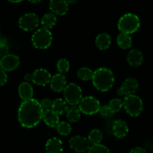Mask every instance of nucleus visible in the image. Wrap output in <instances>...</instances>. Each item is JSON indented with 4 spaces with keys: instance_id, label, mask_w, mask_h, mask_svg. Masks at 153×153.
I'll return each mask as SVG.
<instances>
[{
    "instance_id": "obj_1",
    "label": "nucleus",
    "mask_w": 153,
    "mask_h": 153,
    "mask_svg": "<svg viewBox=\"0 0 153 153\" xmlns=\"http://www.w3.org/2000/svg\"><path fill=\"white\" fill-rule=\"evenodd\" d=\"M44 109L37 100L23 101L18 109V120L22 127L31 128L38 125L43 117Z\"/></svg>"
},
{
    "instance_id": "obj_2",
    "label": "nucleus",
    "mask_w": 153,
    "mask_h": 153,
    "mask_svg": "<svg viewBox=\"0 0 153 153\" xmlns=\"http://www.w3.org/2000/svg\"><path fill=\"white\" fill-rule=\"evenodd\" d=\"M92 80L93 85L98 91L106 92L112 87L115 78L110 70L105 67H100L94 72Z\"/></svg>"
},
{
    "instance_id": "obj_3",
    "label": "nucleus",
    "mask_w": 153,
    "mask_h": 153,
    "mask_svg": "<svg viewBox=\"0 0 153 153\" xmlns=\"http://www.w3.org/2000/svg\"><path fill=\"white\" fill-rule=\"evenodd\" d=\"M140 22L139 17L131 13L124 14L118 22V28L120 32L128 35L136 32L140 28Z\"/></svg>"
},
{
    "instance_id": "obj_4",
    "label": "nucleus",
    "mask_w": 153,
    "mask_h": 153,
    "mask_svg": "<svg viewBox=\"0 0 153 153\" xmlns=\"http://www.w3.org/2000/svg\"><path fill=\"white\" fill-rule=\"evenodd\" d=\"M52 41V35L49 29L40 28L34 31L32 36L33 46L39 49H45L50 47Z\"/></svg>"
},
{
    "instance_id": "obj_5",
    "label": "nucleus",
    "mask_w": 153,
    "mask_h": 153,
    "mask_svg": "<svg viewBox=\"0 0 153 153\" xmlns=\"http://www.w3.org/2000/svg\"><path fill=\"white\" fill-rule=\"evenodd\" d=\"M123 108L131 117H137L141 114L143 108L142 101L138 96L132 94L124 97Z\"/></svg>"
},
{
    "instance_id": "obj_6",
    "label": "nucleus",
    "mask_w": 153,
    "mask_h": 153,
    "mask_svg": "<svg viewBox=\"0 0 153 153\" xmlns=\"http://www.w3.org/2000/svg\"><path fill=\"white\" fill-rule=\"evenodd\" d=\"M63 94L66 102L71 106L79 104L82 98V90L80 86L74 83H70L66 85Z\"/></svg>"
},
{
    "instance_id": "obj_7",
    "label": "nucleus",
    "mask_w": 153,
    "mask_h": 153,
    "mask_svg": "<svg viewBox=\"0 0 153 153\" xmlns=\"http://www.w3.org/2000/svg\"><path fill=\"white\" fill-rule=\"evenodd\" d=\"M79 109L81 113L86 115H92L98 113L100 108V102L93 97H86L82 98L79 103Z\"/></svg>"
},
{
    "instance_id": "obj_8",
    "label": "nucleus",
    "mask_w": 153,
    "mask_h": 153,
    "mask_svg": "<svg viewBox=\"0 0 153 153\" xmlns=\"http://www.w3.org/2000/svg\"><path fill=\"white\" fill-rule=\"evenodd\" d=\"M39 25V18L34 13H28L21 16L19 19V26L26 31H32Z\"/></svg>"
},
{
    "instance_id": "obj_9",
    "label": "nucleus",
    "mask_w": 153,
    "mask_h": 153,
    "mask_svg": "<svg viewBox=\"0 0 153 153\" xmlns=\"http://www.w3.org/2000/svg\"><path fill=\"white\" fill-rule=\"evenodd\" d=\"M69 145L70 149L78 153L86 152L90 147V143L88 142V139L80 135H76L71 137L69 140Z\"/></svg>"
},
{
    "instance_id": "obj_10",
    "label": "nucleus",
    "mask_w": 153,
    "mask_h": 153,
    "mask_svg": "<svg viewBox=\"0 0 153 153\" xmlns=\"http://www.w3.org/2000/svg\"><path fill=\"white\" fill-rule=\"evenodd\" d=\"M138 88H139L138 81L134 78H128L122 82L119 89L117 91V94L121 96L124 95L125 97L132 95L136 92Z\"/></svg>"
},
{
    "instance_id": "obj_11",
    "label": "nucleus",
    "mask_w": 153,
    "mask_h": 153,
    "mask_svg": "<svg viewBox=\"0 0 153 153\" xmlns=\"http://www.w3.org/2000/svg\"><path fill=\"white\" fill-rule=\"evenodd\" d=\"M20 65V58L14 54H8L0 60V68L4 72L14 70Z\"/></svg>"
},
{
    "instance_id": "obj_12",
    "label": "nucleus",
    "mask_w": 153,
    "mask_h": 153,
    "mask_svg": "<svg viewBox=\"0 0 153 153\" xmlns=\"http://www.w3.org/2000/svg\"><path fill=\"white\" fill-rule=\"evenodd\" d=\"M32 82L39 86H45L50 84V79L52 78L50 73L45 69H38L32 73Z\"/></svg>"
},
{
    "instance_id": "obj_13",
    "label": "nucleus",
    "mask_w": 153,
    "mask_h": 153,
    "mask_svg": "<svg viewBox=\"0 0 153 153\" xmlns=\"http://www.w3.org/2000/svg\"><path fill=\"white\" fill-rule=\"evenodd\" d=\"M50 88L55 92H61L64 91L67 85V80L65 76L61 73H57L52 76L50 82Z\"/></svg>"
},
{
    "instance_id": "obj_14",
    "label": "nucleus",
    "mask_w": 153,
    "mask_h": 153,
    "mask_svg": "<svg viewBox=\"0 0 153 153\" xmlns=\"http://www.w3.org/2000/svg\"><path fill=\"white\" fill-rule=\"evenodd\" d=\"M49 7L52 13L59 16L66 14L68 10V4L64 0H50Z\"/></svg>"
},
{
    "instance_id": "obj_15",
    "label": "nucleus",
    "mask_w": 153,
    "mask_h": 153,
    "mask_svg": "<svg viewBox=\"0 0 153 153\" xmlns=\"http://www.w3.org/2000/svg\"><path fill=\"white\" fill-rule=\"evenodd\" d=\"M112 132L117 138H124L128 133V127L124 120H117L112 124Z\"/></svg>"
},
{
    "instance_id": "obj_16",
    "label": "nucleus",
    "mask_w": 153,
    "mask_h": 153,
    "mask_svg": "<svg viewBox=\"0 0 153 153\" xmlns=\"http://www.w3.org/2000/svg\"><path fill=\"white\" fill-rule=\"evenodd\" d=\"M42 119H43L45 124L50 128H56L57 125L59 123L58 114L56 113L55 111H53L52 109L44 111Z\"/></svg>"
},
{
    "instance_id": "obj_17",
    "label": "nucleus",
    "mask_w": 153,
    "mask_h": 153,
    "mask_svg": "<svg viewBox=\"0 0 153 153\" xmlns=\"http://www.w3.org/2000/svg\"><path fill=\"white\" fill-rule=\"evenodd\" d=\"M127 61L129 65L131 67H140L143 61V56H142V52L137 49H132L128 54Z\"/></svg>"
},
{
    "instance_id": "obj_18",
    "label": "nucleus",
    "mask_w": 153,
    "mask_h": 153,
    "mask_svg": "<svg viewBox=\"0 0 153 153\" xmlns=\"http://www.w3.org/2000/svg\"><path fill=\"white\" fill-rule=\"evenodd\" d=\"M18 93L23 101H27L32 99L33 88L29 82H22L18 88Z\"/></svg>"
},
{
    "instance_id": "obj_19",
    "label": "nucleus",
    "mask_w": 153,
    "mask_h": 153,
    "mask_svg": "<svg viewBox=\"0 0 153 153\" xmlns=\"http://www.w3.org/2000/svg\"><path fill=\"white\" fill-rule=\"evenodd\" d=\"M63 151L62 143L60 139L52 137L46 143V153H62Z\"/></svg>"
},
{
    "instance_id": "obj_20",
    "label": "nucleus",
    "mask_w": 153,
    "mask_h": 153,
    "mask_svg": "<svg viewBox=\"0 0 153 153\" xmlns=\"http://www.w3.org/2000/svg\"><path fill=\"white\" fill-rule=\"evenodd\" d=\"M111 44L110 36L106 33H101L98 34L95 39V45L98 49L105 50L108 49Z\"/></svg>"
},
{
    "instance_id": "obj_21",
    "label": "nucleus",
    "mask_w": 153,
    "mask_h": 153,
    "mask_svg": "<svg viewBox=\"0 0 153 153\" xmlns=\"http://www.w3.org/2000/svg\"><path fill=\"white\" fill-rule=\"evenodd\" d=\"M51 109L56 114H58V115H60L66 113V111L68 109V103L66 102L65 100L58 98L56 99L55 100L52 101V105Z\"/></svg>"
},
{
    "instance_id": "obj_22",
    "label": "nucleus",
    "mask_w": 153,
    "mask_h": 153,
    "mask_svg": "<svg viewBox=\"0 0 153 153\" xmlns=\"http://www.w3.org/2000/svg\"><path fill=\"white\" fill-rule=\"evenodd\" d=\"M57 18L56 15L52 13H46L41 18L40 23L43 28H46V29H50L54 25L56 24Z\"/></svg>"
},
{
    "instance_id": "obj_23",
    "label": "nucleus",
    "mask_w": 153,
    "mask_h": 153,
    "mask_svg": "<svg viewBox=\"0 0 153 153\" xmlns=\"http://www.w3.org/2000/svg\"><path fill=\"white\" fill-rule=\"evenodd\" d=\"M117 44L121 49H127L131 46L132 45V38L128 34H122L120 33L118 35L116 39Z\"/></svg>"
},
{
    "instance_id": "obj_24",
    "label": "nucleus",
    "mask_w": 153,
    "mask_h": 153,
    "mask_svg": "<svg viewBox=\"0 0 153 153\" xmlns=\"http://www.w3.org/2000/svg\"><path fill=\"white\" fill-rule=\"evenodd\" d=\"M80 113L79 108L76 107V105L70 106L66 111V117H67L68 120L70 123H76L80 118Z\"/></svg>"
},
{
    "instance_id": "obj_25",
    "label": "nucleus",
    "mask_w": 153,
    "mask_h": 153,
    "mask_svg": "<svg viewBox=\"0 0 153 153\" xmlns=\"http://www.w3.org/2000/svg\"><path fill=\"white\" fill-rule=\"evenodd\" d=\"M102 138H103V134L99 129L92 130L87 137L91 145L99 144L102 140Z\"/></svg>"
},
{
    "instance_id": "obj_26",
    "label": "nucleus",
    "mask_w": 153,
    "mask_h": 153,
    "mask_svg": "<svg viewBox=\"0 0 153 153\" xmlns=\"http://www.w3.org/2000/svg\"><path fill=\"white\" fill-rule=\"evenodd\" d=\"M94 72L88 67H81L77 71V76L82 81L92 80Z\"/></svg>"
},
{
    "instance_id": "obj_27",
    "label": "nucleus",
    "mask_w": 153,
    "mask_h": 153,
    "mask_svg": "<svg viewBox=\"0 0 153 153\" xmlns=\"http://www.w3.org/2000/svg\"><path fill=\"white\" fill-rule=\"evenodd\" d=\"M57 132L62 136H67L71 132L72 128L69 123L66 122H59L56 126Z\"/></svg>"
},
{
    "instance_id": "obj_28",
    "label": "nucleus",
    "mask_w": 153,
    "mask_h": 153,
    "mask_svg": "<svg viewBox=\"0 0 153 153\" xmlns=\"http://www.w3.org/2000/svg\"><path fill=\"white\" fill-rule=\"evenodd\" d=\"M107 105L112 113H117L121 110L122 108H123V101H122L120 99H113L110 101Z\"/></svg>"
},
{
    "instance_id": "obj_29",
    "label": "nucleus",
    "mask_w": 153,
    "mask_h": 153,
    "mask_svg": "<svg viewBox=\"0 0 153 153\" xmlns=\"http://www.w3.org/2000/svg\"><path fill=\"white\" fill-rule=\"evenodd\" d=\"M56 67L57 70L59 72V73L64 74V73H66L68 72L69 69H70V64H69V61L67 59H65V58H61L57 62Z\"/></svg>"
},
{
    "instance_id": "obj_30",
    "label": "nucleus",
    "mask_w": 153,
    "mask_h": 153,
    "mask_svg": "<svg viewBox=\"0 0 153 153\" xmlns=\"http://www.w3.org/2000/svg\"><path fill=\"white\" fill-rule=\"evenodd\" d=\"M88 153H110V151L106 146L99 143L90 146Z\"/></svg>"
},
{
    "instance_id": "obj_31",
    "label": "nucleus",
    "mask_w": 153,
    "mask_h": 153,
    "mask_svg": "<svg viewBox=\"0 0 153 153\" xmlns=\"http://www.w3.org/2000/svg\"><path fill=\"white\" fill-rule=\"evenodd\" d=\"M98 113L100 114V116L104 118H110L113 115V113L111 111V110L110 109V108L108 107V105H104L101 106L99 109Z\"/></svg>"
},
{
    "instance_id": "obj_32",
    "label": "nucleus",
    "mask_w": 153,
    "mask_h": 153,
    "mask_svg": "<svg viewBox=\"0 0 153 153\" xmlns=\"http://www.w3.org/2000/svg\"><path fill=\"white\" fill-rule=\"evenodd\" d=\"M8 46L4 40H0V56L2 58L4 55L8 54Z\"/></svg>"
},
{
    "instance_id": "obj_33",
    "label": "nucleus",
    "mask_w": 153,
    "mask_h": 153,
    "mask_svg": "<svg viewBox=\"0 0 153 153\" xmlns=\"http://www.w3.org/2000/svg\"><path fill=\"white\" fill-rule=\"evenodd\" d=\"M42 108L44 110H48V109L52 108V101L50 99H44L40 102Z\"/></svg>"
},
{
    "instance_id": "obj_34",
    "label": "nucleus",
    "mask_w": 153,
    "mask_h": 153,
    "mask_svg": "<svg viewBox=\"0 0 153 153\" xmlns=\"http://www.w3.org/2000/svg\"><path fill=\"white\" fill-rule=\"evenodd\" d=\"M8 81V76L4 70L0 68V86H3Z\"/></svg>"
},
{
    "instance_id": "obj_35",
    "label": "nucleus",
    "mask_w": 153,
    "mask_h": 153,
    "mask_svg": "<svg viewBox=\"0 0 153 153\" xmlns=\"http://www.w3.org/2000/svg\"><path fill=\"white\" fill-rule=\"evenodd\" d=\"M129 153H146V149L144 148L137 146V147H135L133 149H131Z\"/></svg>"
},
{
    "instance_id": "obj_36",
    "label": "nucleus",
    "mask_w": 153,
    "mask_h": 153,
    "mask_svg": "<svg viewBox=\"0 0 153 153\" xmlns=\"http://www.w3.org/2000/svg\"><path fill=\"white\" fill-rule=\"evenodd\" d=\"M145 146L150 150H153V140H149L146 143H145Z\"/></svg>"
},
{
    "instance_id": "obj_37",
    "label": "nucleus",
    "mask_w": 153,
    "mask_h": 153,
    "mask_svg": "<svg viewBox=\"0 0 153 153\" xmlns=\"http://www.w3.org/2000/svg\"><path fill=\"white\" fill-rule=\"evenodd\" d=\"M24 79L26 82H29L32 81V73H26L24 76Z\"/></svg>"
},
{
    "instance_id": "obj_38",
    "label": "nucleus",
    "mask_w": 153,
    "mask_h": 153,
    "mask_svg": "<svg viewBox=\"0 0 153 153\" xmlns=\"http://www.w3.org/2000/svg\"><path fill=\"white\" fill-rule=\"evenodd\" d=\"M68 4H74V3L76 2L77 0H64Z\"/></svg>"
},
{
    "instance_id": "obj_39",
    "label": "nucleus",
    "mask_w": 153,
    "mask_h": 153,
    "mask_svg": "<svg viewBox=\"0 0 153 153\" xmlns=\"http://www.w3.org/2000/svg\"><path fill=\"white\" fill-rule=\"evenodd\" d=\"M8 1H10V2H12V3H18V2H20V1H22V0H8Z\"/></svg>"
},
{
    "instance_id": "obj_40",
    "label": "nucleus",
    "mask_w": 153,
    "mask_h": 153,
    "mask_svg": "<svg viewBox=\"0 0 153 153\" xmlns=\"http://www.w3.org/2000/svg\"><path fill=\"white\" fill-rule=\"evenodd\" d=\"M28 1L32 3H39L41 0H28Z\"/></svg>"
}]
</instances>
